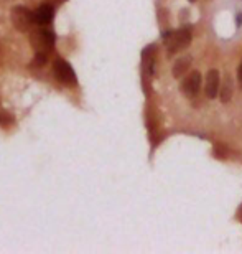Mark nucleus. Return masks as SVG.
Returning a JSON list of instances; mask_svg holds the SVG:
<instances>
[{"label": "nucleus", "instance_id": "1", "mask_svg": "<svg viewBox=\"0 0 242 254\" xmlns=\"http://www.w3.org/2000/svg\"><path fill=\"white\" fill-rule=\"evenodd\" d=\"M191 43V32L188 28H181L176 32H170L165 35V47L170 55H175L190 47Z\"/></svg>", "mask_w": 242, "mask_h": 254}, {"label": "nucleus", "instance_id": "2", "mask_svg": "<svg viewBox=\"0 0 242 254\" xmlns=\"http://www.w3.org/2000/svg\"><path fill=\"white\" fill-rule=\"evenodd\" d=\"M53 68H54V76H56V79L59 83L69 84V86L78 83L76 73H74L73 66L69 64L66 60H56L53 64Z\"/></svg>", "mask_w": 242, "mask_h": 254}, {"label": "nucleus", "instance_id": "3", "mask_svg": "<svg viewBox=\"0 0 242 254\" xmlns=\"http://www.w3.org/2000/svg\"><path fill=\"white\" fill-rule=\"evenodd\" d=\"M12 22L17 30H20V32H27V30L35 23L33 12H30L27 7H15L12 12Z\"/></svg>", "mask_w": 242, "mask_h": 254}, {"label": "nucleus", "instance_id": "4", "mask_svg": "<svg viewBox=\"0 0 242 254\" xmlns=\"http://www.w3.org/2000/svg\"><path fill=\"white\" fill-rule=\"evenodd\" d=\"M199 86H201V74L198 73V71H191V73L183 79L180 89H181V93H183L185 96L193 98V96L198 94Z\"/></svg>", "mask_w": 242, "mask_h": 254}, {"label": "nucleus", "instance_id": "5", "mask_svg": "<svg viewBox=\"0 0 242 254\" xmlns=\"http://www.w3.org/2000/svg\"><path fill=\"white\" fill-rule=\"evenodd\" d=\"M219 86H221L219 71H216V69L208 71V74H206V81H204V93L209 99H213L218 96Z\"/></svg>", "mask_w": 242, "mask_h": 254}, {"label": "nucleus", "instance_id": "6", "mask_svg": "<svg viewBox=\"0 0 242 254\" xmlns=\"http://www.w3.org/2000/svg\"><path fill=\"white\" fill-rule=\"evenodd\" d=\"M32 42H33L35 47L38 45V50L53 48V45H54V33L48 32V30H42V32L32 35Z\"/></svg>", "mask_w": 242, "mask_h": 254}, {"label": "nucleus", "instance_id": "7", "mask_svg": "<svg viewBox=\"0 0 242 254\" xmlns=\"http://www.w3.org/2000/svg\"><path fill=\"white\" fill-rule=\"evenodd\" d=\"M33 17H35V22L37 23L47 25L51 22L54 17V7H51V5H42V7H38L33 12Z\"/></svg>", "mask_w": 242, "mask_h": 254}, {"label": "nucleus", "instance_id": "8", "mask_svg": "<svg viewBox=\"0 0 242 254\" xmlns=\"http://www.w3.org/2000/svg\"><path fill=\"white\" fill-rule=\"evenodd\" d=\"M190 66H191V57L185 55V57H181L175 62L173 68H171V74H173L175 78H180V76H183L186 71H188Z\"/></svg>", "mask_w": 242, "mask_h": 254}, {"label": "nucleus", "instance_id": "9", "mask_svg": "<svg viewBox=\"0 0 242 254\" xmlns=\"http://www.w3.org/2000/svg\"><path fill=\"white\" fill-rule=\"evenodd\" d=\"M233 98V79H231V76L228 74L224 79V84H223V89H221V101L223 103H228Z\"/></svg>", "mask_w": 242, "mask_h": 254}, {"label": "nucleus", "instance_id": "10", "mask_svg": "<svg viewBox=\"0 0 242 254\" xmlns=\"http://www.w3.org/2000/svg\"><path fill=\"white\" fill-rule=\"evenodd\" d=\"M238 79H239V84L242 86V62H241L239 68H238Z\"/></svg>", "mask_w": 242, "mask_h": 254}, {"label": "nucleus", "instance_id": "11", "mask_svg": "<svg viewBox=\"0 0 242 254\" xmlns=\"http://www.w3.org/2000/svg\"><path fill=\"white\" fill-rule=\"evenodd\" d=\"M190 2H194V0H190Z\"/></svg>", "mask_w": 242, "mask_h": 254}]
</instances>
